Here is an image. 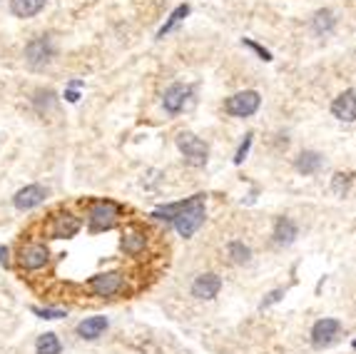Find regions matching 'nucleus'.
Listing matches in <instances>:
<instances>
[{
  "mask_svg": "<svg viewBox=\"0 0 356 354\" xmlns=\"http://www.w3.org/2000/svg\"><path fill=\"white\" fill-rule=\"evenodd\" d=\"M152 218L175 222V230L180 232L182 237H192L194 232L205 224V218H207L205 195H192V197L185 200V202H175V205L160 207V210L152 212Z\"/></svg>",
  "mask_w": 356,
  "mask_h": 354,
  "instance_id": "f257e3e1",
  "label": "nucleus"
},
{
  "mask_svg": "<svg viewBox=\"0 0 356 354\" xmlns=\"http://www.w3.org/2000/svg\"><path fill=\"white\" fill-rule=\"evenodd\" d=\"M122 205L113 202V200H93L88 207V227L90 232H107L113 230L115 224L122 218Z\"/></svg>",
  "mask_w": 356,
  "mask_h": 354,
  "instance_id": "f03ea898",
  "label": "nucleus"
},
{
  "mask_svg": "<svg viewBox=\"0 0 356 354\" xmlns=\"http://www.w3.org/2000/svg\"><path fill=\"white\" fill-rule=\"evenodd\" d=\"M90 294L102 299H113L125 290V274L122 272H100L88 280Z\"/></svg>",
  "mask_w": 356,
  "mask_h": 354,
  "instance_id": "7ed1b4c3",
  "label": "nucleus"
},
{
  "mask_svg": "<svg viewBox=\"0 0 356 354\" xmlns=\"http://www.w3.org/2000/svg\"><path fill=\"white\" fill-rule=\"evenodd\" d=\"M262 105V95L256 90H242V93L227 98L225 110L229 112L232 118H252Z\"/></svg>",
  "mask_w": 356,
  "mask_h": 354,
  "instance_id": "20e7f679",
  "label": "nucleus"
},
{
  "mask_svg": "<svg viewBox=\"0 0 356 354\" xmlns=\"http://www.w3.org/2000/svg\"><path fill=\"white\" fill-rule=\"evenodd\" d=\"M177 148H180V152L185 155V160H187L192 168H205L207 165L209 148H207L197 135H192V132H180V135H177Z\"/></svg>",
  "mask_w": 356,
  "mask_h": 354,
  "instance_id": "39448f33",
  "label": "nucleus"
},
{
  "mask_svg": "<svg viewBox=\"0 0 356 354\" xmlns=\"http://www.w3.org/2000/svg\"><path fill=\"white\" fill-rule=\"evenodd\" d=\"M80 227H82L80 218H75L73 212H57V215H53V218L48 220L45 232H48V237H53V240H63V237H75L77 232H80Z\"/></svg>",
  "mask_w": 356,
  "mask_h": 354,
  "instance_id": "423d86ee",
  "label": "nucleus"
},
{
  "mask_svg": "<svg viewBox=\"0 0 356 354\" xmlns=\"http://www.w3.org/2000/svg\"><path fill=\"white\" fill-rule=\"evenodd\" d=\"M50 260V252L45 247L43 242H28L20 247V255H18V262L20 267L28 269V272H35V269H43Z\"/></svg>",
  "mask_w": 356,
  "mask_h": 354,
  "instance_id": "0eeeda50",
  "label": "nucleus"
},
{
  "mask_svg": "<svg viewBox=\"0 0 356 354\" xmlns=\"http://www.w3.org/2000/svg\"><path fill=\"white\" fill-rule=\"evenodd\" d=\"M53 55H55V48H53V40L48 35L35 37L26 48V60L30 68H43L53 60Z\"/></svg>",
  "mask_w": 356,
  "mask_h": 354,
  "instance_id": "6e6552de",
  "label": "nucleus"
},
{
  "mask_svg": "<svg viewBox=\"0 0 356 354\" xmlns=\"http://www.w3.org/2000/svg\"><path fill=\"white\" fill-rule=\"evenodd\" d=\"M339 332H341V322H339V319H331V317L319 319L312 327V344L317 349L329 347V344L337 342Z\"/></svg>",
  "mask_w": 356,
  "mask_h": 354,
  "instance_id": "1a4fd4ad",
  "label": "nucleus"
},
{
  "mask_svg": "<svg viewBox=\"0 0 356 354\" xmlns=\"http://www.w3.org/2000/svg\"><path fill=\"white\" fill-rule=\"evenodd\" d=\"M331 115L341 123H356V90L349 87L344 90L334 103H331Z\"/></svg>",
  "mask_w": 356,
  "mask_h": 354,
  "instance_id": "9d476101",
  "label": "nucleus"
},
{
  "mask_svg": "<svg viewBox=\"0 0 356 354\" xmlns=\"http://www.w3.org/2000/svg\"><path fill=\"white\" fill-rule=\"evenodd\" d=\"M45 197H48V190H45L43 185H28L15 193L13 205L18 207L20 212H26V210H32V207L43 205Z\"/></svg>",
  "mask_w": 356,
  "mask_h": 354,
  "instance_id": "9b49d317",
  "label": "nucleus"
},
{
  "mask_svg": "<svg viewBox=\"0 0 356 354\" xmlns=\"http://www.w3.org/2000/svg\"><path fill=\"white\" fill-rule=\"evenodd\" d=\"M189 95H192V87L189 85H182V82H175V85H169L165 90V98H162V105L169 115H177L182 107L187 105Z\"/></svg>",
  "mask_w": 356,
  "mask_h": 354,
  "instance_id": "f8f14e48",
  "label": "nucleus"
},
{
  "mask_svg": "<svg viewBox=\"0 0 356 354\" xmlns=\"http://www.w3.org/2000/svg\"><path fill=\"white\" fill-rule=\"evenodd\" d=\"M222 290V280H219V274L214 272H205L200 274L197 280L192 282V294L197 299H214Z\"/></svg>",
  "mask_w": 356,
  "mask_h": 354,
  "instance_id": "ddd939ff",
  "label": "nucleus"
},
{
  "mask_svg": "<svg viewBox=\"0 0 356 354\" xmlns=\"http://www.w3.org/2000/svg\"><path fill=\"white\" fill-rule=\"evenodd\" d=\"M107 317H102V315H95V317H85L80 324H77V337L80 339H88V342H93V339H97V337H102V332L107 330Z\"/></svg>",
  "mask_w": 356,
  "mask_h": 354,
  "instance_id": "4468645a",
  "label": "nucleus"
},
{
  "mask_svg": "<svg viewBox=\"0 0 356 354\" xmlns=\"http://www.w3.org/2000/svg\"><path fill=\"white\" fill-rule=\"evenodd\" d=\"M144 245H147V232L140 230V227H127L122 232V249H125V255L138 257L144 249Z\"/></svg>",
  "mask_w": 356,
  "mask_h": 354,
  "instance_id": "2eb2a0df",
  "label": "nucleus"
},
{
  "mask_svg": "<svg viewBox=\"0 0 356 354\" xmlns=\"http://www.w3.org/2000/svg\"><path fill=\"white\" fill-rule=\"evenodd\" d=\"M297 222H294L292 218H279L274 224V232H272V237H274V245H279V247H287V245H292L294 240H297Z\"/></svg>",
  "mask_w": 356,
  "mask_h": 354,
  "instance_id": "dca6fc26",
  "label": "nucleus"
},
{
  "mask_svg": "<svg viewBox=\"0 0 356 354\" xmlns=\"http://www.w3.org/2000/svg\"><path fill=\"white\" fill-rule=\"evenodd\" d=\"M321 165H324V157L319 155V152H314V150H304V152H299L297 160H294V168H297V172H301V175L319 172Z\"/></svg>",
  "mask_w": 356,
  "mask_h": 354,
  "instance_id": "f3484780",
  "label": "nucleus"
},
{
  "mask_svg": "<svg viewBox=\"0 0 356 354\" xmlns=\"http://www.w3.org/2000/svg\"><path fill=\"white\" fill-rule=\"evenodd\" d=\"M45 8V0H10V12L15 18H32Z\"/></svg>",
  "mask_w": 356,
  "mask_h": 354,
  "instance_id": "a211bd4d",
  "label": "nucleus"
},
{
  "mask_svg": "<svg viewBox=\"0 0 356 354\" xmlns=\"http://www.w3.org/2000/svg\"><path fill=\"white\" fill-rule=\"evenodd\" d=\"M60 352H63V344H60L57 335L45 332V335L38 337V342H35V354H60Z\"/></svg>",
  "mask_w": 356,
  "mask_h": 354,
  "instance_id": "6ab92c4d",
  "label": "nucleus"
},
{
  "mask_svg": "<svg viewBox=\"0 0 356 354\" xmlns=\"http://www.w3.org/2000/svg\"><path fill=\"white\" fill-rule=\"evenodd\" d=\"M334 23H337V18H334V12L331 10H317L312 18V28L317 35H324V33H329L331 28H334Z\"/></svg>",
  "mask_w": 356,
  "mask_h": 354,
  "instance_id": "aec40b11",
  "label": "nucleus"
},
{
  "mask_svg": "<svg viewBox=\"0 0 356 354\" xmlns=\"http://www.w3.org/2000/svg\"><path fill=\"white\" fill-rule=\"evenodd\" d=\"M187 15H189V6H187V3H185V6H177L175 10H172V15H169V20H167V23H165L162 28H160V33H157V35H160V37H165L169 30H175L177 25H180L182 20L187 18Z\"/></svg>",
  "mask_w": 356,
  "mask_h": 354,
  "instance_id": "412c9836",
  "label": "nucleus"
},
{
  "mask_svg": "<svg viewBox=\"0 0 356 354\" xmlns=\"http://www.w3.org/2000/svg\"><path fill=\"white\" fill-rule=\"evenodd\" d=\"M227 252H229V260H232V262H237V265H244V262H250V257H252V249L247 247L244 242H239V240L229 242Z\"/></svg>",
  "mask_w": 356,
  "mask_h": 354,
  "instance_id": "4be33fe9",
  "label": "nucleus"
},
{
  "mask_svg": "<svg viewBox=\"0 0 356 354\" xmlns=\"http://www.w3.org/2000/svg\"><path fill=\"white\" fill-rule=\"evenodd\" d=\"M351 182H354V175L351 172H337L334 175V180H331V190H334V195L344 197V195L351 190Z\"/></svg>",
  "mask_w": 356,
  "mask_h": 354,
  "instance_id": "5701e85b",
  "label": "nucleus"
},
{
  "mask_svg": "<svg viewBox=\"0 0 356 354\" xmlns=\"http://www.w3.org/2000/svg\"><path fill=\"white\" fill-rule=\"evenodd\" d=\"M32 315H38L40 319H60L68 315V310H60V307H32Z\"/></svg>",
  "mask_w": 356,
  "mask_h": 354,
  "instance_id": "b1692460",
  "label": "nucleus"
},
{
  "mask_svg": "<svg viewBox=\"0 0 356 354\" xmlns=\"http://www.w3.org/2000/svg\"><path fill=\"white\" fill-rule=\"evenodd\" d=\"M250 148H252V132H247V135H244V143L239 145L237 155H234V165H242L244 157L250 155Z\"/></svg>",
  "mask_w": 356,
  "mask_h": 354,
  "instance_id": "393cba45",
  "label": "nucleus"
},
{
  "mask_svg": "<svg viewBox=\"0 0 356 354\" xmlns=\"http://www.w3.org/2000/svg\"><path fill=\"white\" fill-rule=\"evenodd\" d=\"M242 43L247 45V48H252V50H254V53H256V55H259V57H262V60H267V62L272 60V53H269V50H264L259 43H254V40H250V37H244Z\"/></svg>",
  "mask_w": 356,
  "mask_h": 354,
  "instance_id": "a878e982",
  "label": "nucleus"
},
{
  "mask_svg": "<svg viewBox=\"0 0 356 354\" xmlns=\"http://www.w3.org/2000/svg\"><path fill=\"white\" fill-rule=\"evenodd\" d=\"M281 297H284V290H274V292H269V294H267V299H264V302H262L259 307H262V310H267V307L277 305V302H279Z\"/></svg>",
  "mask_w": 356,
  "mask_h": 354,
  "instance_id": "bb28decb",
  "label": "nucleus"
},
{
  "mask_svg": "<svg viewBox=\"0 0 356 354\" xmlns=\"http://www.w3.org/2000/svg\"><path fill=\"white\" fill-rule=\"evenodd\" d=\"M10 249L8 247H0V265H3V267H8V265H10Z\"/></svg>",
  "mask_w": 356,
  "mask_h": 354,
  "instance_id": "cd10ccee",
  "label": "nucleus"
},
{
  "mask_svg": "<svg viewBox=\"0 0 356 354\" xmlns=\"http://www.w3.org/2000/svg\"><path fill=\"white\" fill-rule=\"evenodd\" d=\"M65 100H68V103H77V100H80V93H77V87L68 90V93H65Z\"/></svg>",
  "mask_w": 356,
  "mask_h": 354,
  "instance_id": "c85d7f7f",
  "label": "nucleus"
},
{
  "mask_svg": "<svg viewBox=\"0 0 356 354\" xmlns=\"http://www.w3.org/2000/svg\"><path fill=\"white\" fill-rule=\"evenodd\" d=\"M351 347H354V349H356V339H354V342H351Z\"/></svg>",
  "mask_w": 356,
  "mask_h": 354,
  "instance_id": "c756f323",
  "label": "nucleus"
}]
</instances>
